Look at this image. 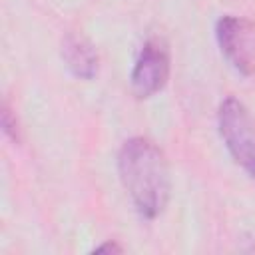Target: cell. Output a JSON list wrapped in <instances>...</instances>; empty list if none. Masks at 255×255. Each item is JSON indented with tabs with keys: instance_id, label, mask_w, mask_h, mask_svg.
Wrapping results in <instances>:
<instances>
[{
	"instance_id": "8992f818",
	"label": "cell",
	"mask_w": 255,
	"mask_h": 255,
	"mask_svg": "<svg viewBox=\"0 0 255 255\" xmlns=\"http://www.w3.org/2000/svg\"><path fill=\"white\" fill-rule=\"evenodd\" d=\"M2 128H4L6 135H10L14 141L18 139V124H16V120H12L8 106H4V110H2Z\"/></svg>"
},
{
	"instance_id": "5b68a950",
	"label": "cell",
	"mask_w": 255,
	"mask_h": 255,
	"mask_svg": "<svg viewBox=\"0 0 255 255\" xmlns=\"http://www.w3.org/2000/svg\"><path fill=\"white\" fill-rule=\"evenodd\" d=\"M62 60L70 74L80 80H92L98 74V54L82 36H66L62 42Z\"/></svg>"
},
{
	"instance_id": "6da1fadb",
	"label": "cell",
	"mask_w": 255,
	"mask_h": 255,
	"mask_svg": "<svg viewBox=\"0 0 255 255\" xmlns=\"http://www.w3.org/2000/svg\"><path fill=\"white\" fill-rule=\"evenodd\" d=\"M118 171L137 213L155 219L169 199V171L161 149L147 137H129L118 153Z\"/></svg>"
},
{
	"instance_id": "7a4b0ae2",
	"label": "cell",
	"mask_w": 255,
	"mask_h": 255,
	"mask_svg": "<svg viewBox=\"0 0 255 255\" xmlns=\"http://www.w3.org/2000/svg\"><path fill=\"white\" fill-rule=\"evenodd\" d=\"M219 133L237 165L255 179V122L237 98H225L217 112Z\"/></svg>"
},
{
	"instance_id": "52a82bcc",
	"label": "cell",
	"mask_w": 255,
	"mask_h": 255,
	"mask_svg": "<svg viewBox=\"0 0 255 255\" xmlns=\"http://www.w3.org/2000/svg\"><path fill=\"white\" fill-rule=\"evenodd\" d=\"M94 253H122V247L118 243H114V241H106L104 245L96 247Z\"/></svg>"
},
{
	"instance_id": "3957f363",
	"label": "cell",
	"mask_w": 255,
	"mask_h": 255,
	"mask_svg": "<svg viewBox=\"0 0 255 255\" xmlns=\"http://www.w3.org/2000/svg\"><path fill=\"white\" fill-rule=\"evenodd\" d=\"M221 54L243 76L255 74V24L241 16H221L215 24Z\"/></svg>"
},
{
	"instance_id": "277c9868",
	"label": "cell",
	"mask_w": 255,
	"mask_h": 255,
	"mask_svg": "<svg viewBox=\"0 0 255 255\" xmlns=\"http://www.w3.org/2000/svg\"><path fill=\"white\" fill-rule=\"evenodd\" d=\"M169 80V50L161 38H149L135 60L131 70V90L137 98L145 100L165 88Z\"/></svg>"
}]
</instances>
